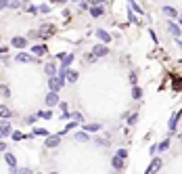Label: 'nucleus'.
Listing matches in <instances>:
<instances>
[{"label":"nucleus","instance_id":"38","mask_svg":"<svg viewBox=\"0 0 182 174\" xmlns=\"http://www.w3.org/2000/svg\"><path fill=\"white\" fill-rule=\"evenodd\" d=\"M0 151H4V143L2 140H0Z\"/></svg>","mask_w":182,"mask_h":174},{"label":"nucleus","instance_id":"19","mask_svg":"<svg viewBox=\"0 0 182 174\" xmlns=\"http://www.w3.org/2000/svg\"><path fill=\"white\" fill-rule=\"evenodd\" d=\"M32 53H34V55H44V53H46V46H34Z\"/></svg>","mask_w":182,"mask_h":174},{"label":"nucleus","instance_id":"32","mask_svg":"<svg viewBox=\"0 0 182 174\" xmlns=\"http://www.w3.org/2000/svg\"><path fill=\"white\" fill-rule=\"evenodd\" d=\"M136 120H138V116L134 113V116H130V120H128V122H130V124H132V126H134V124H136Z\"/></svg>","mask_w":182,"mask_h":174},{"label":"nucleus","instance_id":"42","mask_svg":"<svg viewBox=\"0 0 182 174\" xmlns=\"http://www.w3.org/2000/svg\"><path fill=\"white\" fill-rule=\"evenodd\" d=\"M180 116H182V113H180Z\"/></svg>","mask_w":182,"mask_h":174},{"label":"nucleus","instance_id":"3","mask_svg":"<svg viewBox=\"0 0 182 174\" xmlns=\"http://www.w3.org/2000/svg\"><path fill=\"white\" fill-rule=\"evenodd\" d=\"M52 32H55V27H52L50 23H44L42 27H40V32H38V34L42 36V38H48V36L52 34Z\"/></svg>","mask_w":182,"mask_h":174},{"label":"nucleus","instance_id":"23","mask_svg":"<svg viewBox=\"0 0 182 174\" xmlns=\"http://www.w3.org/2000/svg\"><path fill=\"white\" fill-rule=\"evenodd\" d=\"M163 13H165L168 17H176V11H174L172 6H165V9H163Z\"/></svg>","mask_w":182,"mask_h":174},{"label":"nucleus","instance_id":"4","mask_svg":"<svg viewBox=\"0 0 182 174\" xmlns=\"http://www.w3.org/2000/svg\"><path fill=\"white\" fill-rule=\"evenodd\" d=\"M92 53H94V57H107V55H109V48L98 44V46H94V50H92Z\"/></svg>","mask_w":182,"mask_h":174},{"label":"nucleus","instance_id":"8","mask_svg":"<svg viewBox=\"0 0 182 174\" xmlns=\"http://www.w3.org/2000/svg\"><path fill=\"white\" fill-rule=\"evenodd\" d=\"M9 132H11V124L9 122H0V136H4Z\"/></svg>","mask_w":182,"mask_h":174},{"label":"nucleus","instance_id":"5","mask_svg":"<svg viewBox=\"0 0 182 174\" xmlns=\"http://www.w3.org/2000/svg\"><path fill=\"white\" fill-rule=\"evenodd\" d=\"M172 90H176V93L182 90V80L178 78V76H172Z\"/></svg>","mask_w":182,"mask_h":174},{"label":"nucleus","instance_id":"34","mask_svg":"<svg viewBox=\"0 0 182 174\" xmlns=\"http://www.w3.org/2000/svg\"><path fill=\"white\" fill-rule=\"evenodd\" d=\"M34 134H46V130L44 128H38V130H34Z\"/></svg>","mask_w":182,"mask_h":174},{"label":"nucleus","instance_id":"26","mask_svg":"<svg viewBox=\"0 0 182 174\" xmlns=\"http://www.w3.org/2000/svg\"><path fill=\"white\" fill-rule=\"evenodd\" d=\"M115 155H117V157H121V160H126V157H128V151H126V149H119Z\"/></svg>","mask_w":182,"mask_h":174},{"label":"nucleus","instance_id":"20","mask_svg":"<svg viewBox=\"0 0 182 174\" xmlns=\"http://www.w3.org/2000/svg\"><path fill=\"white\" fill-rule=\"evenodd\" d=\"M178 117H180V113H174V116H172V120H170V130H174V128H176V122H178Z\"/></svg>","mask_w":182,"mask_h":174},{"label":"nucleus","instance_id":"25","mask_svg":"<svg viewBox=\"0 0 182 174\" xmlns=\"http://www.w3.org/2000/svg\"><path fill=\"white\" fill-rule=\"evenodd\" d=\"M92 17H100V15H103V9H98V6H94V9H92Z\"/></svg>","mask_w":182,"mask_h":174},{"label":"nucleus","instance_id":"22","mask_svg":"<svg viewBox=\"0 0 182 174\" xmlns=\"http://www.w3.org/2000/svg\"><path fill=\"white\" fill-rule=\"evenodd\" d=\"M75 140H82V143H84V140H88V134H86V132H78V134H75Z\"/></svg>","mask_w":182,"mask_h":174},{"label":"nucleus","instance_id":"9","mask_svg":"<svg viewBox=\"0 0 182 174\" xmlns=\"http://www.w3.org/2000/svg\"><path fill=\"white\" fill-rule=\"evenodd\" d=\"M25 44H27V42H25V38H19V36H17V38H13V46H15V48H23Z\"/></svg>","mask_w":182,"mask_h":174},{"label":"nucleus","instance_id":"27","mask_svg":"<svg viewBox=\"0 0 182 174\" xmlns=\"http://www.w3.org/2000/svg\"><path fill=\"white\" fill-rule=\"evenodd\" d=\"M86 61H88V63H94V61H97V57H94V53H90V55H86Z\"/></svg>","mask_w":182,"mask_h":174},{"label":"nucleus","instance_id":"41","mask_svg":"<svg viewBox=\"0 0 182 174\" xmlns=\"http://www.w3.org/2000/svg\"><path fill=\"white\" fill-rule=\"evenodd\" d=\"M180 140H182V132H180Z\"/></svg>","mask_w":182,"mask_h":174},{"label":"nucleus","instance_id":"6","mask_svg":"<svg viewBox=\"0 0 182 174\" xmlns=\"http://www.w3.org/2000/svg\"><path fill=\"white\" fill-rule=\"evenodd\" d=\"M57 103H59L57 93H48V94H46V105H48V107H52V105H57Z\"/></svg>","mask_w":182,"mask_h":174},{"label":"nucleus","instance_id":"18","mask_svg":"<svg viewBox=\"0 0 182 174\" xmlns=\"http://www.w3.org/2000/svg\"><path fill=\"white\" fill-rule=\"evenodd\" d=\"M11 116H13L11 109H6V107H2V105H0V117H11Z\"/></svg>","mask_w":182,"mask_h":174},{"label":"nucleus","instance_id":"17","mask_svg":"<svg viewBox=\"0 0 182 174\" xmlns=\"http://www.w3.org/2000/svg\"><path fill=\"white\" fill-rule=\"evenodd\" d=\"M4 157H6V164H9V166H13V168L17 166V160H15V155H13V153H6Z\"/></svg>","mask_w":182,"mask_h":174},{"label":"nucleus","instance_id":"40","mask_svg":"<svg viewBox=\"0 0 182 174\" xmlns=\"http://www.w3.org/2000/svg\"><path fill=\"white\" fill-rule=\"evenodd\" d=\"M180 25H182V17H180Z\"/></svg>","mask_w":182,"mask_h":174},{"label":"nucleus","instance_id":"39","mask_svg":"<svg viewBox=\"0 0 182 174\" xmlns=\"http://www.w3.org/2000/svg\"><path fill=\"white\" fill-rule=\"evenodd\" d=\"M50 2H65V0H50Z\"/></svg>","mask_w":182,"mask_h":174},{"label":"nucleus","instance_id":"11","mask_svg":"<svg viewBox=\"0 0 182 174\" xmlns=\"http://www.w3.org/2000/svg\"><path fill=\"white\" fill-rule=\"evenodd\" d=\"M46 73H48V78L57 76V65L55 63H46Z\"/></svg>","mask_w":182,"mask_h":174},{"label":"nucleus","instance_id":"1","mask_svg":"<svg viewBox=\"0 0 182 174\" xmlns=\"http://www.w3.org/2000/svg\"><path fill=\"white\" fill-rule=\"evenodd\" d=\"M48 86H50V90H52V93H59L61 86H63V82H61L59 78H55V76H52V78H48Z\"/></svg>","mask_w":182,"mask_h":174},{"label":"nucleus","instance_id":"24","mask_svg":"<svg viewBox=\"0 0 182 174\" xmlns=\"http://www.w3.org/2000/svg\"><path fill=\"white\" fill-rule=\"evenodd\" d=\"M132 97H134V99H140V97H142V90L134 86V90H132Z\"/></svg>","mask_w":182,"mask_h":174},{"label":"nucleus","instance_id":"29","mask_svg":"<svg viewBox=\"0 0 182 174\" xmlns=\"http://www.w3.org/2000/svg\"><path fill=\"white\" fill-rule=\"evenodd\" d=\"M168 147H170V140H163V143L159 145V149H161V151H163V149H168Z\"/></svg>","mask_w":182,"mask_h":174},{"label":"nucleus","instance_id":"28","mask_svg":"<svg viewBox=\"0 0 182 174\" xmlns=\"http://www.w3.org/2000/svg\"><path fill=\"white\" fill-rule=\"evenodd\" d=\"M94 140H97L98 145H105V147H107V145H109V140H107V139H100V136H98V139H94Z\"/></svg>","mask_w":182,"mask_h":174},{"label":"nucleus","instance_id":"16","mask_svg":"<svg viewBox=\"0 0 182 174\" xmlns=\"http://www.w3.org/2000/svg\"><path fill=\"white\" fill-rule=\"evenodd\" d=\"M168 30H170L174 36H180V27H178L176 23H168Z\"/></svg>","mask_w":182,"mask_h":174},{"label":"nucleus","instance_id":"31","mask_svg":"<svg viewBox=\"0 0 182 174\" xmlns=\"http://www.w3.org/2000/svg\"><path fill=\"white\" fill-rule=\"evenodd\" d=\"M13 139H15V140H21V139H23V134H21V132H13Z\"/></svg>","mask_w":182,"mask_h":174},{"label":"nucleus","instance_id":"35","mask_svg":"<svg viewBox=\"0 0 182 174\" xmlns=\"http://www.w3.org/2000/svg\"><path fill=\"white\" fill-rule=\"evenodd\" d=\"M136 80H138V76H136V73H132V76H130V82H132V84H136Z\"/></svg>","mask_w":182,"mask_h":174},{"label":"nucleus","instance_id":"7","mask_svg":"<svg viewBox=\"0 0 182 174\" xmlns=\"http://www.w3.org/2000/svg\"><path fill=\"white\" fill-rule=\"evenodd\" d=\"M65 80H69V82H75V80H78V71H73V69H67V67H65Z\"/></svg>","mask_w":182,"mask_h":174},{"label":"nucleus","instance_id":"21","mask_svg":"<svg viewBox=\"0 0 182 174\" xmlns=\"http://www.w3.org/2000/svg\"><path fill=\"white\" fill-rule=\"evenodd\" d=\"M98 128H100V124H84V130H90V132H94Z\"/></svg>","mask_w":182,"mask_h":174},{"label":"nucleus","instance_id":"14","mask_svg":"<svg viewBox=\"0 0 182 174\" xmlns=\"http://www.w3.org/2000/svg\"><path fill=\"white\" fill-rule=\"evenodd\" d=\"M113 168H115V170H121V168H123V160L115 155V157H113Z\"/></svg>","mask_w":182,"mask_h":174},{"label":"nucleus","instance_id":"37","mask_svg":"<svg viewBox=\"0 0 182 174\" xmlns=\"http://www.w3.org/2000/svg\"><path fill=\"white\" fill-rule=\"evenodd\" d=\"M6 4H9L6 0H0V9H6Z\"/></svg>","mask_w":182,"mask_h":174},{"label":"nucleus","instance_id":"36","mask_svg":"<svg viewBox=\"0 0 182 174\" xmlns=\"http://www.w3.org/2000/svg\"><path fill=\"white\" fill-rule=\"evenodd\" d=\"M40 117H46V120H48V117H50V111H42V113H40Z\"/></svg>","mask_w":182,"mask_h":174},{"label":"nucleus","instance_id":"10","mask_svg":"<svg viewBox=\"0 0 182 174\" xmlns=\"http://www.w3.org/2000/svg\"><path fill=\"white\" fill-rule=\"evenodd\" d=\"M97 36L100 38V40H103V42H111V40H113V38H111V36L107 34L105 30H98V32H97Z\"/></svg>","mask_w":182,"mask_h":174},{"label":"nucleus","instance_id":"13","mask_svg":"<svg viewBox=\"0 0 182 174\" xmlns=\"http://www.w3.org/2000/svg\"><path fill=\"white\" fill-rule=\"evenodd\" d=\"M71 61H73V55H61V63H63V67H67Z\"/></svg>","mask_w":182,"mask_h":174},{"label":"nucleus","instance_id":"2","mask_svg":"<svg viewBox=\"0 0 182 174\" xmlns=\"http://www.w3.org/2000/svg\"><path fill=\"white\" fill-rule=\"evenodd\" d=\"M159 168H161V157H155V160L151 162V166L146 168V174H155Z\"/></svg>","mask_w":182,"mask_h":174},{"label":"nucleus","instance_id":"33","mask_svg":"<svg viewBox=\"0 0 182 174\" xmlns=\"http://www.w3.org/2000/svg\"><path fill=\"white\" fill-rule=\"evenodd\" d=\"M0 90H2V94H4V97H9V94H11V90H9V88H6V86H2V88H0Z\"/></svg>","mask_w":182,"mask_h":174},{"label":"nucleus","instance_id":"30","mask_svg":"<svg viewBox=\"0 0 182 174\" xmlns=\"http://www.w3.org/2000/svg\"><path fill=\"white\" fill-rule=\"evenodd\" d=\"M19 6H21V2H19V0H13V2H11V9H19Z\"/></svg>","mask_w":182,"mask_h":174},{"label":"nucleus","instance_id":"12","mask_svg":"<svg viewBox=\"0 0 182 174\" xmlns=\"http://www.w3.org/2000/svg\"><path fill=\"white\" fill-rule=\"evenodd\" d=\"M59 143H61L59 136H48V139H46V147H57Z\"/></svg>","mask_w":182,"mask_h":174},{"label":"nucleus","instance_id":"15","mask_svg":"<svg viewBox=\"0 0 182 174\" xmlns=\"http://www.w3.org/2000/svg\"><path fill=\"white\" fill-rule=\"evenodd\" d=\"M17 61H23V63H29V61H34V59L29 57L27 53H19V55H17Z\"/></svg>","mask_w":182,"mask_h":174}]
</instances>
